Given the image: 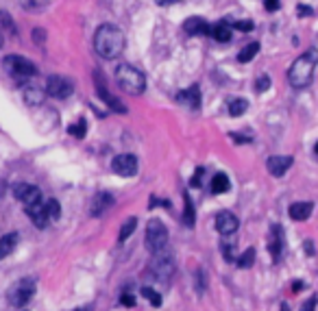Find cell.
Wrapping results in <instances>:
<instances>
[{"label":"cell","mask_w":318,"mask_h":311,"mask_svg":"<svg viewBox=\"0 0 318 311\" xmlns=\"http://www.w3.org/2000/svg\"><path fill=\"white\" fill-rule=\"evenodd\" d=\"M27 216L33 220V224L37 228H46L51 224V220H48V214H46V202H37L33 207H27Z\"/></svg>","instance_id":"cell-15"},{"label":"cell","mask_w":318,"mask_h":311,"mask_svg":"<svg viewBox=\"0 0 318 311\" xmlns=\"http://www.w3.org/2000/svg\"><path fill=\"white\" fill-rule=\"evenodd\" d=\"M46 214H48V220H51V222L59 220V216H61V207H59V202H57L55 198H51V200L46 202Z\"/></svg>","instance_id":"cell-29"},{"label":"cell","mask_w":318,"mask_h":311,"mask_svg":"<svg viewBox=\"0 0 318 311\" xmlns=\"http://www.w3.org/2000/svg\"><path fill=\"white\" fill-rule=\"evenodd\" d=\"M203 174H205V170H203V168H199V170H197V174H194V178L190 181V185L199 187V185H201V178H203Z\"/></svg>","instance_id":"cell-42"},{"label":"cell","mask_w":318,"mask_h":311,"mask_svg":"<svg viewBox=\"0 0 318 311\" xmlns=\"http://www.w3.org/2000/svg\"><path fill=\"white\" fill-rule=\"evenodd\" d=\"M149 272L153 274V279L168 283L170 276L175 274V259L170 257L168 252H157V255H153L151 264H149Z\"/></svg>","instance_id":"cell-7"},{"label":"cell","mask_w":318,"mask_h":311,"mask_svg":"<svg viewBox=\"0 0 318 311\" xmlns=\"http://www.w3.org/2000/svg\"><path fill=\"white\" fill-rule=\"evenodd\" d=\"M295 163V159L292 157H285V154H275V157H271L266 161V168H268V172H271L273 176H283L285 172L290 170V166Z\"/></svg>","instance_id":"cell-14"},{"label":"cell","mask_w":318,"mask_h":311,"mask_svg":"<svg viewBox=\"0 0 318 311\" xmlns=\"http://www.w3.org/2000/svg\"><path fill=\"white\" fill-rule=\"evenodd\" d=\"M109 207H113V196L109 192H99L92 200V216H101Z\"/></svg>","instance_id":"cell-17"},{"label":"cell","mask_w":318,"mask_h":311,"mask_svg":"<svg viewBox=\"0 0 318 311\" xmlns=\"http://www.w3.org/2000/svg\"><path fill=\"white\" fill-rule=\"evenodd\" d=\"M183 29H185V33H190V35H209V31H211V27L203 18H190V20H185L183 22Z\"/></svg>","instance_id":"cell-20"},{"label":"cell","mask_w":318,"mask_h":311,"mask_svg":"<svg viewBox=\"0 0 318 311\" xmlns=\"http://www.w3.org/2000/svg\"><path fill=\"white\" fill-rule=\"evenodd\" d=\"M116 83L122 92H127L129 96H140L146 89V79L137 68L129 63H122L116 70Z\"/></svg>","instance_id":"cell-3"},{"label":"cell","mask_w":318,"mask_h":311,"mask_svg":"<svg viewBox=\"0 0 318 311\" xmlns=\"http://www.w3.org/2000/svg\"><path fill=\"white\" fill-rule=\"evenodd\" d=\"M22 96H24V102L29 105V107H37V105L44 102V96H46V89H42L39 85H24L22 89Z\"/></svg>","instance_id":"cell-16"},{"label":"cell","mask_w":318,"mask_h":311,"mask_svg":"<svg viewBox=\"0 0 318 311\" xmlns=\"http://www.w3.org/2000/svg\"><path fill=\"white\" fill-rule=\"evenodd\" d=\"M177 100L179 102H185V105H192L194 109L201 107V92H199V85H192L187 92L177 94Z\"/></svg>","instance_id":"cell-22"},{"label":"cell","mask_w":318,"mask_h":311,"mask_svg":"<svg viewBox=\"0 0 318 311\" xmlns=\"http://www.w3.org/2000/svg\"><path fill=\"white\" fill-rule=\"evenodd\" d=\"M318 65V50L316 48H309L307 53H303L299 59L290 65L288 70V81L295 89H303L312 83L314 79V68Z\"/></svg>","instance_id":"cell-2"},{"label":"cell","mask_w":318,"mask_h":311,"mask_svg":"<svg viewBox=\"0 0 318 311\" xmlns=\"http://www.w3.org/2000/svg\"><path fill=\"white\" fill-rule=\"evenodd\" d=\"M314 152H316V157H318V142H316V146H314Z\"/></svg>","instance_id":"cell-51"},{"label":"cell","mask_w":318,"mask_h":311,"mask_svg":"<svg viewBox=\"0 0 318 311\" xmlns=\"http://www.w3.org/2000/svg\"><path fill=\"white\" fill-rule=\"evenodd\" d=\"M283 228L279 224H273L271 226V233H268V250H271V257L273 261H279L281 259V252H283Z\"/></svg>","instance_id":"cell-12"},{"label":"cell","mask_w":318,"mask_h":311,"mask_svg":"<svg viewBox=\"0 0 318 311\" xmlns=\"http://www.w3.org/2000/svg\"><path fill=\"white\" fill-rule=\"evenodd\" d=\"M257 53H259V44H257V42H253V44H249V46L238 55V61H240V63H249Z\"/></svg>","instance_id":"cell-28"},{"label":"cell","mask_w":318,"mask_h":311,"mask_svg":"<svg viewBox=\"0 0 318 311\" xmlns=\"http://www.w3.org/2000/svg\"><path fill=\"white\" fill-rule=\"evenodd\" d=\"M120 302H122V305H127V307H133V305H135V298H133V294L125 292V294H122V298H120Z\"/></svg>","instance_id":"cell-39"},{"label":"cell","mask_w":318,"mask_h":311,"mask_svg":"<svg viewBox=\"0 0 318 311\" xmlns=\"http://www.w3.org/2000/svg\"><path fill=\"white\" fill-rule=\"evenodd\" d=\"M146 248H149L153 255L164 252L168 248V228L164 226L161 220H151V222L146 224Z\"/></svg>","instance_id":"cell-4"},{"label":"cell","mask_w":318,"mask_h":311,"mask_svg":"<svg viewBox=\"0 0 318 311\" xmlns=\"http://www.w3.org/2000/svg\"><path fill=\"white\" fill-rule=\"evenodd\" d=\"M18 240H20L18 233H7V235L0 237V261L7 259L15 250V246H18Z\"/></svg>","instance_id":"cell-21"},{"label":"cell","mask_w":318,"mask_h":311,"mask_svg":"<svg viewBox=\"0 0 318 311\" xmlns=\"http://www.w3.org/2000/svg\"><path fill=\"white\" fill-rule=\"evenodd\" d=\"M316 302H318L316 296H309L303 305H301V311H316Z\"/></svg>","instance_id":"cell-36"},{"label":"cell","mask_w":318,"mask_h":311,"mask_svg":"<svg viewBox=\"0 0 318 311\" xmlns=\"http://www.w3.org/2000/svg\"><path fill=\"white\" fill-rule=\"evenodd\" d=\"M209 35L216 39V42L220 44H225V42H231V35H233V27H231V22H218L211 27L209 31Z\"/></svg>","instance_id":"cell-19"},{"label":"cell","mask_w":318,"mask_h":311,"mask_svg":"<svg viewBox=\"0 0 318 311\" xmlns=\"http://www.w3.org/2000/svg\"><path fill=\"white\" fill-rule=\"evenodd\" d=\"M297 13L301 15V18H309V15L314 13V9H312V7H307V5H299L297 7Z\"/></svg>","instance_id":"cell-38"},{"label":"cell","mask_w":318,"mask_h":311,"mask_svg":"<svg viewBox=\"0 0 318 311\" xmlns=\"http://www.w3.org/2000/svg\"><path fill=\"white\" fill-rule=\"evenodd\" d=\"M264 7L268 11H277L281 7V3H279V0H264Z\"/></svg>","instance_id":"cell-40"},{"label":"cell","mask_w":318,"mask_h":311,"mask_svg":"<svg viewBox=\"0 0 318 311\" xmlns=\"http://www.w3.org/2000/svg\"><path fill=\"white\" fill-rule=\"evenodd\" d=\"M301 288H303V283H301V281H297V283H295V285H292V290H295V292H299V290H301Z\"/></svg>","instance_id":"cell-47"},{"label":"cell","mask_w":318,"mask_h":311,"mask_svg":"<svg viewBox=\"0 0 318 311\" xmlns=\"http://www.w3.org/2000/svg\"><path fill=\"white\" fill-rule=\"evenodd\" d=\"M223 255H225L227 261H233L235 259V255H233V244L231 242H225L223 244Z\"/></svg>","instance_id":"cell-35"},{"label":"cell","mask_w":318,"mask_h":311,"mask_svg":"<svg viewBox=\"0 0 318 311\" xmlns=\"http://www.w3.org/2000/svg\"><path fill=\"white\" fill-rule=\"evenodd\" d=\"M85 131H87V124H85L83 118H79L77 124H70L68 126V133L75 135V137H85Z\"/></svg>","instance_id":"cell-30"},{"label":"cell","mask_w":318,"mask_h":311,"mask_svg":"<svg viewBox=\"0 0 318 311\" xmlns=\"http://www.w3.org/2000/svg\"><path fill=\"white\" fill-rule=\"evenodd\" d=\"M281 311H290V307H288V305H285V302H283V305H281Z\"/></svg>","instance_id":"cell-50"},{"label":"cell","mask_w":318,"mask_h":311,"mask_svg":"<svg viewBox=\"0 0 318 311\" xmlns=\"http://www.w3.org/2000/svg\"><path fill=\"white\" fill-rule=\"evenodd\" d=\"M247 109H249V102L244 100V98H233V100L229 102V116H233V118L242 116Z\"/></svg>","instance_id":"cell-24"},{"label":"cell","mask_w":318,"mask_h":311,"mask_svg":"<svg viewBox=\"0 0 318 311\" xmlns=\"http://www.w3.org/2000/svg\"><path fill=\"white\" fill-rule=\"evenodd\" d=\"M177 3H181V0H157V5H161V7H168V5H177Z\"/></svg>","instance_id":"cell-44"},{"label":"cell","mask_w":318,"mask_h":311,"mask_svg":"<svg viewBox=\"0 0 318 311\" xmlns=\"http://www.w3.org/2000/svg\"><path fill=\"white\" fill-rule=\"evenodd\" d=\"M3 65H5V70L9 72L13 79H31V76H37V72H39L33 61L24 59V57H20V55L5 57Z\"/></svg>","instance_id":"cell-6"},{"label":"cell","mask_w":318,"mask_h":311,"mask_svg":"<svg viewBox=\"0 0 318 311\" xmlns=\"http://www.w3.org/2000/svg\"><path fill=\"white\" fill-rule=\"evenodd\" d=\"M13 196L20 202L27 204V207H33V204L42 202V192H39V187L29 185V183H18V185H15L13 187Z\"/></svg>","instance_id":"cell-10"},{"label":"cell","mask_w":318,"mask_h":311,"mask_svg":"<svg viewBox=\"0 0 318 311\" xmlns=\"http://www.w3.org/2000/svg\"><path fill=\"white\" fill-rule=\"evenodd\" d=\"M233 29L238 31H253V22L251 20H238V22H231Z\"/></svg>","instance_id":"cell-34"},{"label":"cell","mask_w":318,"mask_h":311,"mask_svg":"<svg viewBox=\"0 0 318 311\" xmlns=\"http://www.w3.org/2000/svg\"><path fill=\"white\" fill-rule=\"evenodd\" d=\"M137 228V218H129L125 224H122V228H120V235H118V240L120 242H127L129 237L133 235V231Z\"/></svg>","instance_id":"cell-25"},{"label":"cell","mask_w":318,"mask_h":311,"mask_svg":"<svg viewBox=\"0 0 318 311\" xmlns=\"http://www.w3.org/2000/svg\"><path fill=\"white\" fill-rule=\"evenodd\" d=\"M205 270L199 268V272H197V292H205Z\"/></svg>","instance_id":"cell-33"},{"label":"cell","mask_w":318,"mask_h":311,"mask_svg":"<svg viewBox=\"0 0 318 311\" xmlns=\"http://www.w3.org/2000/svg\"><path fill=\"white\" fill-rule=\"evenodd\" d=\"M125 48V35L113 24H101L94 33V50L103 59H116Z\"/></svg>","instance_id":"cell-1"},{"label":"cell","mask_w":318,"mask_h":311,"mask_svg":"<svg viewBox=\"0 0 318 311\" xmlns=\"http://www.w3.org/2000/svg\"><path fill=\"white\" fill-rule=\"evenodd\" d=\"M94 81H96V94H99V96L103 98V102H107L113 111L125 113L127 109L118 102V98H116V96H111V94L107 92V85H105V79H101V72H94Z\"/></svg>","instance_id":"cell-13"},{"label":"cell","mask_w":318,"mask_h":311,"mask_svg":"<svg viewBox=\"0 0 318 311\" xmlns=\"http://www.w3.org/2000/svg\"><path fill=\"white\" fill-rule=\"evenodd\" d=\"M229 137H231L235 144H249V142H251V137H244V135H240V133H231Z\"/></svg>","instance_id":"cell-41"},{"label":"cell","mask_w":318,"mask_h":311,"mask_svg":"<svg viewBox=\"0 0 318 311\" xmlns=\"http://www.w3.org/2000/svg\"><path fill=\"white\" fill-rule=\"evenodd\" d=\"M75 311H92V307L87 305V307H79V309H75Z\"/></svg>","instance_id":"cell-48"},{"label":"cell","mask_w":318,"mask_h":311,"mask_svg":"<svg viewBox=\"0 0 318 311\" xmlns=\"http://www.w3.org/2000/svg\"><path fill=\"white\" fill-rule=\"evenodd\" d=\"M235 264H238V268H251L253 264H255V248H247L242 252V255L238 257V261H235Z\"/></svg>","instance_id":"cell-26"},{"label":"cell","mask_w":318,"mask_h":311,"mask_svg":"<svg viewBox=\"0 0 318 311\" xmlns=\"http://www.w3.org/2000/svg\"><path fill=\"white\" fill-rule=\"evenodd\" d=\"M111 170L116 172L118 176H133L135 172H137V159H135V154L125 152V154H118V157H113Z\"/></svg>","instance_id":"cell-9"},{"label":"cell","mask_w":318,"mask_h":311,"mask_svg":"<svg viewBox=\"0 0 318 311\" xmlns=\"http://www.w3.org/2000/svg\"><path fill=\"white\" fill-rule=\"evenodd\" d=\"M0 22L5 24V29L9 33H15V24L11 22V18H9V13H7V11H0Z\"/></svg>","instance_id":"cell-32"},{"label":"cell","mask_w":318,"mask_h":311,"mask_svg":"<svg viewBox=\"0 0 318 311\" xmlns=\"http://www.w3.org/2000/svg\"><path fill=\"white\" fill-rule=\"evenodd\" d=\"M194 220H197V214H194V204L190 200V196L185 194V211H183V224L185 226H194Z\"/></svg>","instance_id":"cell-27"},{"label":"cell","mask_w":318,"mask_h":311,"mask_svg":"<svg viewBox=\"0 0 318 311\" xmlns=\"http://www.w3.org/2000/svg\"><path fill=\"white\" fill-rule=\"evenodd\" d=\"M3 44H5V37H3V31H0V48H3Z\"/></svg>","instance_id":"cell-49"},{"label":"cell","mask_w":318,"mask_h":311,"mask_svg":"<svg viewBox=\"0 0 318 311\" xmlns=\"http://www.w3.org/2000/svg\"><path fill=\"white\" fill-rule=\"evenodd\" d=\"M35 288H37V283H35L33 276H24V279L15 281L9 288V292H7V300H9L13 307H24L31 298H33Z\"/></svg>","instance_id":"cell-5"},{"label":"cell","mask_w":318,"mask_h":311,"mask_svg":"<svg viewBox=\"0 0 318 311\" xmlns=\"http://www.w3.org/2000/svg\"><path fill=\"white\" fill-rule=\"evenodd\" d=\"M72 92H75V83H72L70 79L59 76V74L48 76V81H46V94H48V96L63 100V98L72 96Z\"/></svg>","instance_id":"cell-8"},{"label":"cell","mask_w":318,"mask_h":311,"mask_svg":"<svg viewBox=\"0 0 318 311\" xmlns=\"http://www.w3.org/2000/svg\"><path fill=\"white\" fill-rule=\"evenodd\" d=\"M155 204H159V200H157V198H151V209L155 207ZM161 204H164V207H168V202H166V200L161 202Z\"/></svg>","instance_id":"cell-46"},{"label":"cell","mask_w":318,"mask_h":311,"mask_svg":"<svg viewBox=\"0 0 318 311\" xmlns=\"http://www.w3.org/2000/svg\"><path fill=\"white\" fill-rule=\"evenodd\" d=\"M33 37L37 39L39 44H42V42H44V29H35V31H33Z\"/></svg>","instance_id":"cell-43"},{"label":"cell","mask_w":318,"mask_h":311,"mask_svg":"<svg viewBox=\"0 0 318 311\" xmlns=\"http://www.w3.org/2000/svg\"><path fill=\"white\" fill-rule=\"evenodd\" d=\"M231 190V181L229 176L223 174V172H218V174H214V178H211V192L214 194H227Z\"/></svg>","instance_id":"cell-23"},{"label":"cell","mask_w":318,"mask_h":311,"mask_svg":"<svg viewBox=\"0 0 318 311\" xmlns=\"http://www.w3.org/2000/svg\"><path fill=\"white\" fill-rule=\"evenodd\" d=\"M5 190H7V183H5V178H0V198H3Z\"/></svg>","instance_id":"cell-45"},{"label":"cell","mask_w":318,"mask_h":311,"mask_svg":"<svg viewBox=\"0 0 318 311\" xmlns=\"http://www.w3.org/2000/svg\"><path fill=\"white\" fill-rule=\"evenodd\" d=\"M238 226H240V220L231 211H220L216 216V231L220 235H233L238 231Z\"/></svg>","instance_id":"cell-11"},{"label":"cell","mask_w":318,"mask_h":311,"mask_svg":"<svg viewBox=\"0 0 318 311\" xmlns=\"http://www.w3.org/2000/svg\"><path fill=\"white\" fill-rule=\"evenodd\" d=\"M271 87V76H259L257 79V92H266V89Z\"/></svg>","instance_id":"cell-37"},{"label":"cell","mask_w":318,"mask_h":311,"mask_svg":"<svg viewBox=\"0 0 318 311\" xmlns=\"http://www.w3.org/2000/svg\"><path fill=\"white\" fill-rule=\"evenodd\" d=\"M312 211H314L312 202H295V204H290L288 214L295 222H303V220H307L309 216H312Z\"/></svg>","instance_id":"cell-18"},{"label":"cell","mask_w":318,"mask_h":311,"mask_svg":"<svg viewBox=\"0 0 318 311\" xmlns=\"http://www.w3.org/2000/svg\"><path fill=\"white\" fill-rule=\"evenodd\" d=\"M142 296L149 300L153 307H159V305H161V296H159V294L155 292V290H151V288H144V290H142Z\"/></svg>","instance_id":"cell-31"}]
</instances>
